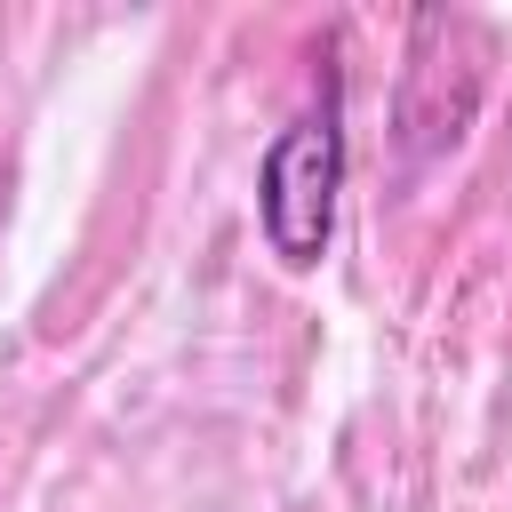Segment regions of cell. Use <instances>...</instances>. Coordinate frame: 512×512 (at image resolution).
Returning <instances> with one entry per match:
<instances>
[{
    "instance_id": "cell-1",
    "label": "cell",
    "mask_w": 512,
    "mask_h": 512,
    "mask_svg": "<svg viewBox=\"0 0 512 512\" xmlns=\"http://www.w3.org/2000/svg\"><path fill=\"white\" fill-rule=\"evenodd\" d=\"M336 184H344V128H336V96H328L320 112L280 128V144L264 152V176H256L264 240L280 264H320V248L336 232Z\"/></svg>"
}]
</instances>
